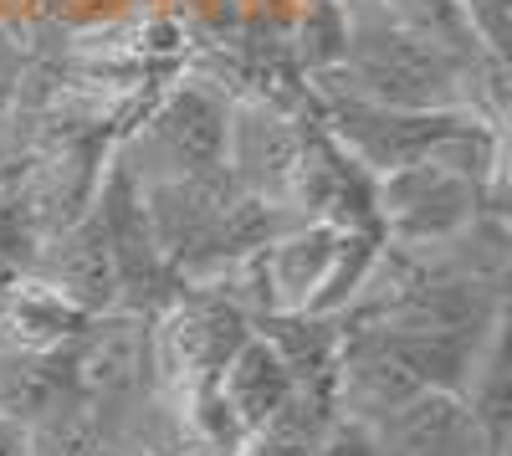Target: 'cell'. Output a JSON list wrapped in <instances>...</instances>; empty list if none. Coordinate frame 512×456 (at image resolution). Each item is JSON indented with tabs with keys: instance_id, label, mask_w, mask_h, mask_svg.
Returning a JSON list of instances; mask_svg holds the SVG:
<instances>
[{
	"instance_id": "8",
	"label": "cell",
	"mask_w": 512,
	"mask_h": 456,
	"mask_svg": "<svg viewBox=\"0 0 512 456\" xmlns=\"http://www.w3.org/2000/svg\"><path fill=\"white\" fill-rule=\"evenodd\" d=\"M31 277H41L52 293H62L72 308H82L88 318L123 308L118 262H113V252H108V236H103V226H98V216H93V205H88L77 221H67L62 231H52L47 241H41Z\"/></svg>"
},
{
	"instance_id": "9",
	"label": "cell",
	"mask_w": 512,
	"mask_h": 456,
	"mask_svg": "<svg viewBox=\"0 0 512 456\" xmlns=\"http://www.w3.org/2000/svg\"><path fill=\"white\" fill-rule=\"evenodd\" d=\"M292 375H287V364H282V354L256 334H251L231 349V359L221 364V375H216V395H221V405H226V416H231V426H236V436H246V431H256L262 421H272L277 410L292 400Z\"/></svg>"
},
{
	"instance_id": "14",
	"label": "cell",
	"mask_w": 512,
	"mask_h": 456,
	"mask_svg": "<svg viewBox=\"0 0 512 456\" xmlns=\"http://www.w3.org/2000/svg\"><path fill=\"white\" fill-rule=\"evenodd\" d=\"M139 456H159V451H139Z\"/></svg>"
},
{
	"instance_id": "13",
	"label": "cell",
	"mask_w": 512,
	"mask_h": 456,
	"mask_svg": "<svg viewBox=\"0 0 512 456\" xmlns=\"http://www.w3.org/2000/svg\"><path fill=\"white\" fill-rule=\"evenodd\" d=\"M0 456H31V431L0 416Z\"/></svg>"
},
{
	"instance_id": "5",
	"label": "cell",
	"mask_w": 512,
	"mask_h": 456,
	"mask_svg": "<svg viewBox=\"0 0 512 456\" xmlns=\"http://www.w3.org/2000/svg\"><path fill=\"white\" fill-rule=\"evenodd\" d=\"M149 318L154 313H93L82 323V334L67 344V375L77 405L113 410L123 400H134L154 380V359H149Z\"/></svg>"
},
{
	"instance_id": "12",
	"label": "cell",
	"mask_w": 512,
	"mask_h": 456,
	"mask_svg": "<svg viewBox=\"0 0 512 456\" xmlns=\"http://www.w3.org/2000/svg\"><path fill=\"white\" fill-rule=\"evenodd\" d=\"M456 6L466 11V21H472L482 52L507 62V36H512V0H456Z\"/></svg>"
},
{
	"instance_id": "7",
	"label": "cell",
	"mask_w": 512,
	"mask_h": 456,
	"mask_svg": "<svg viewBox=\"0 0 512 456\" xmlns=\"http://www.w3.org/2000/svg\"><path fill=\"white\" fill-rule=\"evenodd\" d=\"M93 216L108 236V252L118 262V282H123V308L128 313H154V303L164 298V262H159V246L149 231V211H144V185L134 180L123 159H113L108 170L98 175L93 190Z\"/></svg>"
},
{
	"instance_id": "3",
	"label": "cell",
	"mask_w": 512,
	"mask_h": 456,
	"mask_svg": "<svg viewBox=\"0 0 512 456\" xmlns=\"http://www.w3.org/2000/svg\"><path fill=\"white\" fill-rule=\"evenodd\" d=\"M487 211H502V205H492L466 175L446 170L436 159H415L374 175V231L390 246L425 252V246L461 236Z\"/></svg>"
},
{
	"instance_id": "4",
	"label": "cell",
	"mask_w": 512,
	"mask_h": 456,
	"mask_svg": "<svg viewBox=\"0 0 512 456\" xmlns=\"http://www.w3.org/2000/svg\"><path fill=\"white\" fill-rule=\"evenodd\" d=\"M313 134V118H297L277 98H231L226 118V180L287 211V185Z\"/></svg>"
},
{
	"instance_id": "1",
	"label": "cell",
	"mask_w": 512,
	"mask_h": 456,
	"mask_svg": "<svg viewBox=\"0 0 512 456\" xmlns=\"http://www.w3.org/2000/svg\"><path fill=\"white\" fill-rule=\"evenodd\" d=\"M344 62L328 77L308 82L318 93H344L384 108H482L492 118H507V62H466L425 36L390 21L374 0H344Z\"/></svg>"
},
{
	"instance_id": "11",
	"label": "cell",
	"mask_w": 512,
	"mask_h": 456,
	"mask_svg": "<svg viewBox=\"0 0 512 456\" xmlns=\"http://www.w3.org/2000/svg\"><path fill=\"white\" fill-rule=\"evenodd\" d=\"M313 456H390V451H384V436H379L374 421L349 416V410H333V421L323 426Z\"/></svg>"
},
{
	"instance_id": "2",
	"label": "cell",
	"mask_w": 512,
	"mask_h": 456,
	"mask_svg": "<svg viewBox=\"0 0 512 456\" xmlns=\"http://www.w3.org/2000/svg\"><path fill=\"white\" fill-rule=\"evenodd\" d=\"M246 334H251V318L221 293H210V287L175 293L159 308V318H149L154 380L175 395V405H185L195 390L216 385L221 364Z\"/></svg>"
},
{
	"instance_id": "15",
	"label": "cell",
	"mask_w": 512,
	"mask_h": 456,
	"mask_svg": "<svg viewBox=\"0 0 512 456\" xmlns=\"http://www.w3.org/2000/svg\"><path fill=\"white\" fill-rule=\"evenodd\" d=\"M82 456H93V451H82Z\"/></svg>"
},
{
	"instance_id": "6",
	"label": "cell",
	"mask_w": 512,
	"mask_h": 456,
	"mask_svg": "<svg viewBox=\"0 0 512 456\" xmlns=\"http://www.w3.org/2000/svg\"><path fill=\"white\" fill-rule=\"evenodd\" d=\"M226 118H231V98L221 88H210L200 77L175 82L144 123V149L164 159V170L154 180L226 175Z\"/></svg>"
},
{
	"instance_id": "10",
	"label": "cell",
	"mask_w": 512,
	"mask_h": 456,
	"mask_svg": "<svg viewBox=\"0 0 512 456\" xmlns=\"http://www.w3.org/2000/svg\"><path fill=\"white\" fill-rule=\"evenodd\" d=\"M344 41H349V21H344V0H308V11L297 16V57H303L308 82L328 77L344 62Z\"/></svg>"
}]
</instances>
